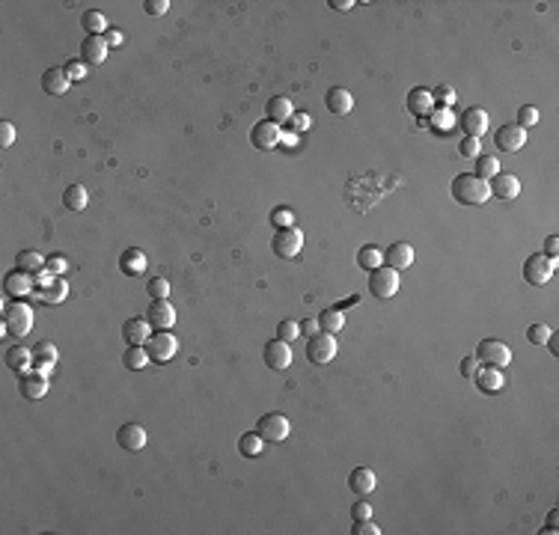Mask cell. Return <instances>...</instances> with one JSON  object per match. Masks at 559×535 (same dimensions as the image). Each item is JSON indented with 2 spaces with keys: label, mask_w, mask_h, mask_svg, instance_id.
I'll list each match as a JSON object with an SVG mask.
<instances>
[{
  "label": "cell",
  "mask_w": 559,
  "mask_h": 535,
  "mask_svg": "<svg viewBox=\"0 0 559 535\" xmlns=\"http://www.w3.org/2000/svg\"><path fill=\"white\" fill-rule=\"evenodd\" d=\"M265 114H268V122H277V125H283V122L292 119V102H289L286 95H274L271 102L265 104Z\"/></svg>",
  "instance_id": "f546056e"
},
{
  "label": "cell",
  "mask_w": 559,
  "mask_h": 535,
  "mask_svg": "<svg viewBox=\"0 0 559 535\" xmlns=\"http://www.w3.org/2000/svg\"><path fill=\"white\" fill-rule=\"evenodd\" d=\"M324 104H328L330 114L349 116L354 110V95H351V89H345V86H330L328 95H324Z\"/></svg>",
  "instance_id": "44dd1931"
},
{
  "label": "cell",
  "mask_w": 559,
  "mask_h": 535,
  "mask_svg": "<svg viewBox=\"0 0 559 535\" xmlns=\"http://www.w3.org/2000/svg\"><path fill=\"white\" fill-rule=\"evenodd\" d=\"M328 6H333L337 13H351V9H354L357 3H354V0H330Z\"/></svg>",
  "instance_id": "94428289"
},
{
  "label": "cell",
  "mask_w": 559,
  "mask_h": 535,
  "mask_svg": "<svg viewBox=\"0 0 559 535\" xmlns=\"http://www.w3.org/2000/svg\"><path fill=\"white\" fill-rule=\"evenodd\" d=\"M262 360L271 372H286L292 366V342L283 339H268L262 348Z\"/></svg>",
  "instance_id": "30bf717a"
},
{
  "label": "cell",
  "mask_w": 559,
  "mask_h": 535,
  "mask_svg": "<svg viewBox=\"0 0 559 535\" xmlns=\"http://www.w3.org/2000/svg\"><path fill=\"white\" fill-rule=\"evenodd\" d=\"M298 336H300V325H298V321L286 318V321H280V325H277V339L292 342V339H298Z\"/></svg>",
  "instance_id": "ee69618b"
},
{
  "label": "cell",
  "mask_w": 559,
  "mask_h": 535,
  "mask_svg": "<svg viewBox=\"0 0 559 535\" xmlns=\"http://www.w3.org/2000/svg\"><path fill=\"white\" fill-rule=\"evenodd\" d=\"M337 351H339V345L333 339V333H324V330H319L316 336H309V342H307V360L316 366H328L333 357H337Z\"/></svg>",
  "instance_id": "52a82bcc"
},
{
  "label": "cell",
  "mask_w": 559,
  "mask_h": 535,
  "mask_svg": "<svg viewBox=\"0 0 559 535\" xmlns=\"http://www.w3.org/2000/svg\"><path fill=\"white\" fill-rule=\"evenodd\" d=\"M143 9H146V15H167V9H170V0H143Z\"/></svg>",
  "instance_id": "816d5d0a"
},
{
  "label": "cell",
  "mask_w": 559,
  "mask_h": 535,
  "mask_svg": "<svg viewBox=\"0 0 559 535\" xmlns=\"http://www.w3.org/2000/svg\"><path fill=\"white\" fill-rule=\"evenodd\" d=\"M0 330L13 333L15 339H24L33 330V309L24 304V300H13V304L3 309V327Z\"/></svg>",
  "instance_id": "7a4b0ae2"
},
{
  "label": "cell",
  "mask_w": 559,
  "mask_h": 535,
  "mask_svg": "<svg viewBox=\"0 0 559 535\" xmlns=\"http://www.w3.org/2000/svg\"><path fill=\"white\" fill-rule=\"evenodd\" d=\"M351 532H354V535H378L381 529H378V523H375L372 518H366V520H354Z\"/></svg>",
  "instance_id": "f5cc1de1"
},
{
  "label": "cell",
  "mask_w": 559,
  "mask_h": 535,
  "mask_svg": "<svg viewBox=\"0 0 559 535\" xmlns=\"http://www.w3.org/2000/svg\"><path fill=\"white\" fill-rule=\"evenodd\" d=\"M152 336V325L146 318H128L125 325H122V339L128 345H146Z\"/></svg>",
  "instance_id": "484cf974"
},
{
  "label": "cell",
  "mask_w": 559,
  "mask_h": 535,
  "mask_svg": "<svg viewBox=\"0 0 559 535\" xmlns=\"http://www.w3.org/2000/svg\"><path fill=\"white\" fill-rule=\"evenodd\" d=\"M289 122H292V128H295V131H307V128L312 125L309 114H292V119H289Z\"/></svg>",
  "instance_id": "9f6ffc18"
},
{
  "label": "cell",
  "mask_w": 559,
  "mask_h": 535,
  "mask_svg": "<svg viewBox=\"0 0 559 535\" xmlns=\"http://www.w3.org/2000/svg\"><path fill=\"white\" fill-rule=\"evenodd\" d=\"M30 351H33V369H36L39 363H57V345L48 339H39Z\"/></svg>",
  "instance_id": "74e56055"
},
{
  "label": "cell",
  "mask_w": 559,
  "mask_h": 535,
  "mask_svg": "<svg viewBox=\"0 0 559 535\" xmlns=\"http://www.w3.org/2000/svg\"><path fill=\"white\" fill-rule=\"evenodd\" d=\"M553 271H556V262L547 259L544 253H533L527 262H523V280H527L530 286L542 288L544 283L553 280Z\"/></svg>",
  "instance_id": "5b68a950"
},
{
  "label": "cell",
  "mask_w": 559,
  "mask_h": 535,
  "mask_svg": "<svg viewBox=\"0 0 559 535\" xmlns=\"http://www.w3.org/2000/svg\"><path fill=\"white\" fill-rule=\"evenodd\" d=\"M3 292L9 295V297H15V300H21L24 295H30V292H36V280H33L30 274H24V271H9L6 277H3Z\"/></svg>",
  "instance_id": "d6986e66"
},
{
  "label": "cell",
  "mask_w": 559,
  "mask_h": 535,
  "mask_svg": "<svg viewBox=\"0 0 559 535\" xmlns=\"http://www.w3.org/2000/svg\"><path fill=\"white\" fill-rule=\"evenodd\" d=\"M36 280V288H39V297L45 300V304H60V300H66V295H69V286H66L60 277H54V280H48L45 274H36L33 277Z\"/></svg>",
  "instance_id": "ac0fdd59"
},
{
  "label": "cell",
  "mask_w": 559,
  "mask_h": 535,
  "mask_svg": "<svg viewBox=\"0 0 559 535\" xmlns=\"http://www.w3.org/2000/svg\"><path fill=\"white\" fill-rule=\"evenodd\" d=\"M544 345H547V348H551L553 354H559V336H553V333H551V339H547Z\"/></svg>",
  "instance_id": "be15d7a7"
},
{
  "label": "cell",
  "mask_w": 559,
  "mask_h": 535,
  "mask_svg": "<svg viewBox=\"0 0 559 535\" xmlns=\"http://www.w3.org/2000/svg\"><path fill=\"white\" fill-rule=\"evenodd\" d=\"M122 363H125V369H131V372L146 369V366L152 363V360H149L146 345H128V348H125V354H122Z\"/></svg>",
  "instance_id": "4dcf8cb0"
},
{
  "label": "cell",
  "mask_w": 559,
  "mask_h": 535,
  "mask_svg": "<svg viewBox=\"0 0 559 535\" xmlns=\"http://www.w3.org/2000/svg\"><path fill=\"white\" fill-rule=\"evenodd\" d=\"M256 434L265 443H283L292 434V426H289V419L283 414H262L256 419Z\"/></svg>",
  "instance_id": "8992f818"
},
{
  "label": "cell",
  "mask_w": 559,
  "mask_h": 535,
  "mask_svg": "<svg viewBox=\"0 0 559 535\" xmlns=\"http://www.w3.org/2000/svg\"><path fill=\"white\" fill-rule=\"evenodd\" d=\"M15 137H18V131H15L13 122H9V119L0 122V149H9L15 143Z\"/></svg>",
  "instance_id": "f907efd6"
},
{
  "label": "cell",
  "mask_w": 559,
  "mask_h": 535,
  "mask_svg": "<svg viewBox=\"0 0 559 535\" xmlns=\"http://www.w3.org/2000/svg\"><path fill=\"white\" fill-rule=\"evenodd\" d=\"M18 389L27 401H39L45 393H48V378H45L39 369H30L18 378Z\"/></svg>",
  "instance_id": "e0dca14e"
},
{
  "label": "cell",
  "mask_w": 559,
  "mask_h": 535,
  "mask_svg": "<svg viewBox=\"0 0 559 535\" xmlns=\"http://www.w3.org/2000/svg\"><path fill=\"white\" fill-rule=\"evenodd\" d=\"M66 268H69V259H66V256H60V253H54V256H48V259H45V274H51V277H60Z\"/></svg>",
  "instance_id": "7dc6e473"
},
{
  "label": "cell",
  "mask_w": 559,
  "mask_h": 535,
  "mask_svg": "<svg viewBox=\"0 0 559 535\" xmlns=\"http://www.w3.org/2000/svg\"><path fill=\"white\" fill-rule=\"evenodd\" d=\"M429 128L438 134V137H446V134L455 128V116L450 114V110H438V107H434L431 116H429Z\"/></svg>",
  "instance_id": "e575fe53"
},
{
  "label": "cell",
  "mask_w": 559,
  "mask_h": 535,
  "mask_svg": "<svg viewBox=\"0 0 559 535\" xmlns=\"http://www.w3.org/2000/svg\"><path fill=\"white\" fill-rule=\"evenodd\" d=\"M556 518H559V511L553 509V511H551V515H547V527H544V532H551V535L556 532Z\"/></svg>",
  "instance_id": "6125c7cd"
},
{
  "label": "cell",
  "mask_w": 559,
  "mask_h": 535,
  "mask_svg": "<svg viewBox=\"0 0 559 535\" xmlns=\"http://www.w3.org/2000/svg\"><path fill=\"white\" fill-rule=\"evenodd\" d=\"M473 381H476V387L482 389L485 396H494V393H500V389L506 387V381H503V372L494 369V366H479V372L473 375Z\"/></svg>",
  "instance_id": "cb8c5ba5"
},
{
  "label": "cell",
  "mask_w": 559,
  "mask_h": 535,
  "mask_svg": "<svg viewBox=\"0 0 559 535\" xmlns=\"http://www.w3.org/2000/svg\"><path fill=\"white\" fill-rule=\"evenodd\" d=\"M116 443L125 452H140L143 446H146V428H143L140 422H125V426H119V431H116Z\"/></svg>",
  "instance_id": "2e32d148"
},
{
  "label": "cell",
  "mask_w": 559,
  "mask_h": 535,
  "mask_svg": "<svg viewBox=\"0 0 559 535\" xmlns=\"http://www.w3.org/2000/svg\"><path fill=\"white\" fill-rule=\"evenodd\" d=\"M494 146L503 149V152H518V149L527 146V131H523L521 125H515V122L500 125L494 131Z\"/></svg>",
  "instance_id": "8fae6325"
},
{
  "label": "cell",
  "mask_w": 559,
  "mask_h": 535,
  "mask_svg": "<svg viewBox=\"0 0 559 535\" xmlns=\"http://www.w3.org/2000/svg\"><path fill=\"white\" fill-rule=\"evenodd\" d=\"M321 327H319V318H304V325H300V333L309 339V336H316Z\"/></svg>",
  "instance_id": "680465c9"
},
{
  "label": "cell",
  "mask_w": 559,
  "mask_h": 535,
  "mask_svg": "<svg viewBox=\"0 0 559 535\" xmlns=\"http://www.w3.org/2000/svg\"><path fill=\"white\" fill-rule=\"evenodd\" d=\"M146 292L152 300H161V297H170V283L164 280V277H152L146 283Z\"/></svg>",
  "instance_id": "7bdbcfd3"
},
{
  "label": "cell",
  "mask_w": 559,
  "mask_h": 535,
  "mask_svg": "<svg viewBox=\"0 0 559 535\" xmlns=\"http://www.w3.org/2000/svg\"><path fill=\"white\" fill-rule=\"evenodd\" d=\"M81 27L86 30V36H105L107 33V18L98 9H86L81 15Z\"/></svg>",
  "instance_id": "836d02e7"
},
{
  "label": "cell",
  "mask_w": 559,
  "mask_h": 535,
  "mask_svg": "<svg viewBox=\"0 0 559 535\" xmlns=\"http://www.w3.org/2000/svg\"><path fill=\"white\" fill-rule=\"evenodd\" d=\"M452 196L461 206H482L491 199V187L485 178H479L473 173H461L452 178Z\"/></svg>",
  "instance_id": "6da1fadb"
},
{
  "label": "cell",
  "mask_w": 559,
  "mask_h": 535,
  "mask_svg": "<svg viewBox=\"0 0 559 535\" xmlns=\"http://www.w3.org/2000/svg\"><path fill=\"white\" fill-rule=\"evenodd\" d=\"M119 271L125 274V277H143V274H146V253L137 250V247L122 250V256H119Z\"/></svg>",
  "instance_id": "d4e9b609"
},
{
  "label": "cell",
  "mask_w": 559,
  "mask_h": 535,
  "mask_svg": "<svg viewBox=\"0 0 559 535\" xmlns=\"http://www.w3.org/2000/svg\"><path fill=\"white\" fill-rule=\"evenodd\" d=\"M357 265L363 268V271H375L378 265H384V253L375 247V244H363L360 250H357Z\"/></svg>",
  "instance_id": "d590c367"
},
{
  "label": "cell",
  "mask_w": 559,
  "mask_h": 535,
  "mask_svg": "<svg viewBox=\"0 0 559 535\" xmlns=\"http://www.w3.org/2000/svg\"><path fill=\"white\" fill-rule=\"evenodd\" d=\"M399 288H401V283H399V271H393V268L378 265L375 271H369V292H372L375 297L390 300V297H396V295H399Z\"/></svg>",
  "instance_id": "3957f363"
},
{
  "label": "cell",
  "mask_w": 559,
  "mask_h": 535,
  "mask_svg": "<svg viewBox=\"0 0 559 535\" xmlns=\"http://www.w3.org/2000/svg\"><path fill=\"white\" fill-rule=\"evenodd\" d=\"M500 173V161L494 158V155H479L476 158V170H473V176H479V178H485V182H491Z\"/></svg>",
  "instance_id": "ab89813d"
},
{
  "label": "cell",
  "mask_w": 559,
  "mask_h": 535,
  "mask_svg": "<svg viewBox=\"0 0 559 535\" xmlns=\"http://www.w3.org/2000/svg\"><path fill=\"white\" fill-rule=\"evenodd\" d=\"M69 86H72V81H69V75H66L63 69H48L42 75V89L48 95H66L69 93Z\"/></svg>",
  "instance_id": "f1b7e54d"
},
{
  "label": "cell",
  "mask_w": 559,
  "mask_h": 535,
  "mask_svg": "<svg viewBox=\"0 0 559 535\" xmlns=\"http://www.w3.org/2000/svg\"><path fill=\"white\" fill-rule=\"evenodd\" d=\"M6 369L15 372V375H24L33 369V351L24 348V345H13V348H6Z\"/></svg>",
  "instance_id": "4316f807"
},
{
  "label": "cell",
  "mask_w": 559,
  "mask_h": 535,
  "mask_svg": "<svg viewBox=\"0 0 559 535\" xmlns=\"http://www.w3.org/2000/svg\"><path fill=\"white\" fill-rule=\"evenodd\" d=\"M375 485H378V476H375V470H369V467H354V470L349 473V488L354 490V494L366 497V494H372L375 490Z\"/></svg>",
  "instance_id": "83f0119b"
},
{
  "label": "cell",
  "mask_w": 559,
  "mask_h": 535,
  "mask_svg": "<svg viewBox=\"0 0 559 535\" xmlns=\"http://www.w3.org/2000/svg\"><path fill=\"white\" fill-rule=\"evenodd\" d=\"M476 360L479 366H494V369H503V366L512 363V348L503 339H482L476 345Z\"/></svg>",
  "instance_id": "277c9868"
},
{
  "label": "cell",
  "mask_w": 559,
  "mask_h": 535,
  "mask_svg": "<svg viewBox=\"0 0 559 535\" xmlns=\"http://www.w3.org/2000/svg\"><path fill=\"white\" fill-rule=\"evenodd\" d=\"M488 110H482V107H470V110H464V116H461V128H464V137H482V134L488 131Z\"/></svg>",
  "instance_id": "603a6c76"
},
{
  "label": "cell",
  "mask_w": 559,
  "mask_h": 535,
  "mask_svg": "<svg viewBox=\"0 0 559 535\" xmlns=\"http://www.w3.org/2000/svg\"><path fill=\"white\" fill-rule=\"evenodd\" d=\"M405 107H408V114H411V116H417L420 122H422V119H429V116H431V110H434L431 89H426V86H413L411 93H408V98H405Z\"/></svg>",
  "instance_id": "4fadbf2b"
},
{
  "label": "cell",
  "mask_w": 559,
  "mask_h": 535,
  "mask_svg": "<svg viewBox=\"0 0 559 535\" xmlns=\"http://www.w3.org/2000/svg\"><path fill=\"white\" fill-rule=\"evenodd\" d=\"M105 42H107V48H116V45H122V33L114 27V30H110L107 27V33H105Z\"/></svg>",
  "instance_id": "91938a15"
},
{
  "label": "cell",
  "mask_w": 559,
  "mask_h": 535,
  "mask_svg": "<svg viewBox=\"0 0 559 535\" xmlns=\"http://www.w3.org/2000/svg\"><path fill=\"white\" fill-rule=\"evenodd\" d=\"M280 137H283V131H280L277 122L262 119V122H256V125L250 128V143L256 149H262V152H271L280 143Z\"/></svg>",
  "instance_id": "7c38bea8"
},
{
  "label": "cell",
  "mask_w": 559,
  "mask_h": 535,
  "mask_svg": "<svg viewBox=\"0 0 559 535\" xmlns=\"http://www.w3.org/2000/svg\"><path fill=\"white\" fill-rule=\"evenodd\" d=\"M15 268L18 271H24V274H30V277H36V274L45 271V259H42V253H36V250H21L15 256Z\"/></svg>",
  "instance_id": "1f68e13d"
},
{
  "label": "cell",
  "mask_w": 559,
  "mask_h": 535,
  "mask_svg": "<svg viewBox=\"0 0 559 535\" xmlns=\"http://www.w3.org/2000/svg\"><path fill=\"white\" fill-rule=\"evenodd\" d=\"M458 372H461V378H473L479 372V360H476V357H464L461 369H458Z\"/></svg>",
  "instance_id": "11a10c76"
},
{
  "label": "cell",
  "mask_w": 559,
  "mask_h": 535,
  "mask_svg": "<svg viewBox=\"0 0 559 535\" xmlns=\"http://www.w3.org/2000/svg\"><path fill=\"white\" fill-rule=\"evenodd\" d=\"M304 247V232L298 226H289V229H277L274 232V241H271V250L280 259H295Z\"/></svg>",
  "instance_id": "ba28073f"
},
{
  "label": "cell",
  "mask_w": 559,
  "mask_h": 535,
  "mask_svg": "<svg viewBox=\"0 0 559 535\" xmlns=\"http://www.w3.org/2000/svg\"><path fill=\"white\" fill-rule=\"evenodd\" d=\"M319 327H321L324 333H339V330L345 327L342 309H324L321 316H319Z\"/></svg>",
  "instance_id": "f35d334b"
},
{
  "label": "cell",
  "mask_w": 559,
  "mask_h": 535,
  "mask_svg": "<svg viewBox=\"0 0 559 535\" xmlns=\"http://www.w3.org/2000/svg\"><path fill=\"white\" fill-rule=\"evenodd\" d=\"M384 265L393 268V271H408L413 265V247L408 241H396L384 250Z\"/></svg>",
  "instance_id": "ffe728a7"
},
{
  "label": "cell",
  "mask_w": 559,
  "mask_h": 535,
  "mask_svg": "<svg viewBox=\"0 0 559 535\" xmlns=\"http://www.w3.org/2000/svg\"><path fill=\"white\" fill-rule=\"evenodd\" d=\"M63 72L69 75V81H72V84L86 81V63H84V60H69V63L63 65Z\"/></svg>",
  "instance_id": "f6af8a7d"
},
{
  "label": "cell",
  "mask_w": 559,
  "mask_h": 535,
  "mask_svg": "<svg viewBox=\"0 0 559 535\" xmlns=\"http://www.w3.org/2000/svg\"><path fill=\"white\" fill-rule=\"evenodd\" d=\"M146 351H149V360L152 363H170L176 351H178V339L173 336L170 330H155L149 342H146Z\"/></svg>",
  "instance_id": "9c48e42d"
},
{
  "label": "cell",
  "mask_w": 559,
  "mask_h": 535,
  "mask_svg": "<svg viewBox=\"0 0 559 535\" xmlns=\"http://www.w3.org/2000/svg\"><path fill=\"white\" fill-rule=\"evenodd\" d=\"M431 98H434V107L438 110H450L455 104V89L450 84H441L438 89H431Z\"/></svg>",
  "instance_id": "60d3db41"
},
{
  "label": "cell",
  "mask_w": 559,
  "mask_h": 535,
  "mask_svg": "<svg viewBox=\"0 0 559 535\" xmlns=\"http://www.w3.org/2000/svg\"><path fill=\"white\" fill-rule=\"evenodd\" d=\"M146 321L152 325V330H170L176 325V309L167 297L161 300H152L149 309H146Z\"/></svg>",
  "instance_id": "5bb4252c"
},
{
  "label": "cell",
  "mask_w": 559,
  "mask_h": 535,
  "mask_svg": "<svg viewBox=\"0 0 559 535\" xmlns=\"http://www.w3.org/2000/svg\"><path fill=\"white\" fill-rule=\"evenodd\" d=\"M535 122H539V110H535L533 104H523L518 110V122H515V125H521L523 131H527L530 125H535Z\"/></svg>",
  "instance_id": "c3c4849f"
},
{
  "label": "cell",
  "mask_w": 559,
  "mask_h": 535,
  "mask_svg": "<svg viewBox=\"0 0 559 535\" xmlns=\"http://www.w3.org/2000/svg\"><path fill=\"white\" fill-rule=\"evenodd\" d=\"M107 42H105V36H84V42H81V60L86 63V65H102L105 60H107Z\"/></svg>",
  "instance_id": "7402d4cb"
},
{
  "label": "cell",
  "mask_w": 559,
  "mask_h": 535,
  "mask_svg": "<svg viewBox=\"0 0 559 535\" xmlns=\"http://www.w3.org/2000/svg\"><path fill=\"white\" fill-rule=\"evenodd\" d=\"M458 152H461V158H479L482 155V143H479V137H464L461 143H458Z\"/></svg>",
  "instance_id": "bcb514c9"
},
{
  "label": "cell",
  "mask_w": 559,
  "mask_h": 535,
  "mask_svg": "<svg viewBox=\"0 0 559 535\" xmlns=\"http://www.w3.org/2000/svg\"><path fill=\"white\" fill-rule=\"evenodd\" d=\"M366 518H372V506L366 499H360V503L351 506V520H366Z\"/></svg>",
  "instance_id": "db71d44e"
},
{
  "label": "cell",
  "mask_w": 559,
  "mask_h": 535,
  "mask_svg": "<svg viewBox=\"0 0 559 535\" xmlns=\"http://www.w3.org/2000/svg\"><path fill=\"white\" fill-rule=\"evenodd\" d=\"M488 187H491V196L503 199V203H512V199L521 196V182H518V176H512V173H497L488 182Z\"/></svg>",
  "instance_id": "9a60e30c"
},
{
  "label": "cell",
  "mask_w": 559,
  "mask_h": 535,
  "mask_svg": "<svg viewBox=\"0 0 559 535\" xmlns=\"http://www.w3.org/2000/svg\"><path fill=\"white\" fill-rule=\"evenodd\" d=\"M271 226H274V229H289V226H295V211L277 206V208L271 211Z\"/></svg>",
  "instance_id": "b9f144b4"
},
{
  "label": "cell",
  "mask_w": 559,
  "mask_h": 535,
  "mask_svg": "<svg viewBox=\"0 0 559 535\" xmlns=\"http://www.w3.org/2000/svg\"><path fill=\"white\" fill-rule=\"evenodd\" d=\"M551 327H547V325H530L527 327V339L533 342V345H544L547 339H551Z\"/></svg>",
  "instance_id": "681fc988"
},
{
  "label": "cell",
  "mask_w": 559,
  "mask_h": 535,
  "mask_svg": "<svg viewBox=\"0 0 559 535\" xmlns=\"http://www.w3.org/2000/svg\"><path fill=\"white\" fill-rule=\"evenodd\" d=\"M544 256L556 262V256H559V238H556V235H551V238L544 241Z\"/></svg>",
  "instance_id": "6f0895ef"
},
{
  "label": "cell",
  "mask_w": 559,
  "mask_h": 535,
  "mask_svg": "<svg viewBox=\"0 0 559 535\" xmlns=\"http://www.w3.org/2000/svg\"><path fill=\"white\" fill-rule=\"evenodd\" d=\"M63 206L69 208V211H84V208L89 206L86 187H84V185H69V187L63 191Z\"/></svg>",
  "instance_id": "d6a6232c"
},
{
  "label": "cell",
  "mask_w": 559,
  "mask_h": 535,
  "mask_svg": "<svg viewBox=\"0 0 559 535\" xmlns=\"http://www.w3.org/2000/svg\"><path fill=\"white\" fill-rule=\"evenodd\" d=\"M262 446H265V440L256 431H244L241 437H238V452L244 455V458H259Z\"/></svg>",
  "instance_id": "8d00e7d4"
}]
</instances>
